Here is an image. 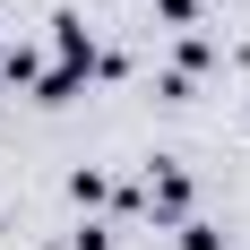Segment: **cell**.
<instances>
[{
    "label": "cell",
    "mask_w": 250,
    "mask_h": 250,
    "mask_svg": "<svg viewBox=\"0 0 250 250\" xmlns=\"http://www.w3.org/2000/svg\"><path fill=\"white\" fill-rule=\"evenodd\" d=\"M181 250H225V242H216V225H181Z\"/></svg>",
    "instance_id": "obj_1"
}]
</instances>
